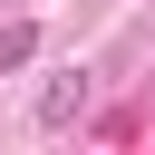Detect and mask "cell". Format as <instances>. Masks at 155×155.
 I'll return each instance as SVG.
<instances>
[{"mask_svg":"<svg viewBox=\"0 0 155 155\" xmlns=\"http://www.w3.org/2000/svg\"><path fill=\"white\" fill-rule=\"evenodd\" d=\"M78 107H87V68H58V78L39 87V126L58 136V126H78Z\"/></svg>","mask_w":155,"mask_h":155,"instance_id":"1","label":"cell"},{"mask_svg":"<svg viewBox=\"0 0 155 155\" xmlns=\"http://www.w3.org/2000/svg\"><path fill=\"white\" fill-rule=\"evenodd\" d=\"M29 58H39V19H10L0 29V78H19Z\"/></svg>","mask_w":155,"mask_h":155,"instance_id":"2","label":"cell"}]
</instances>
